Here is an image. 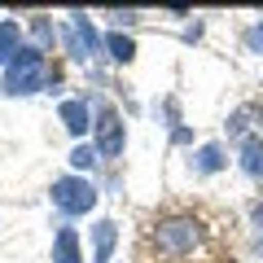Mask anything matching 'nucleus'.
Returning <instances> with one entry per match:
<instances>
[{"instance_id": "3", "label": "nucleus", "mask_w": 263, "mask_h": 263, "mask_svg": "<svg viewBox=\"0 0 263 263\" xmlns=\"http://www.w3.org/2000/svg\"><path fill=\"white\" fill-rule=\"evenodd\" d=\"M53 206L62 211V215H88V211L97 206L92 180H84V176H62V180H53Z\"/></svg>"}, {"instance_id": "10", "label": "nucleus", "mask_w": 263, "mask_h": 263, "mask_svg": "<svg viewBox=\"0 0 263 263\" xmlns=\"http://www.w3.org/2000/svg\"><path fill=\"white\" fill-rule=\"evenodd\" d=\"M241 167H246V176L263 180V136H254V141L241 145Z\"/></svg>"}, {"instance_id": "9", "label": "nucleus", "mask_w": 263, "mask_h": 263, "mask_svg": "<svg viewBox=\"0 0 263 263\" xmlns=\"http://www.w3.org/2000/svg\"><path fill=\"white\" fill-rule=\"evenodd\" d=\"M62 123L70 136H84L88 132V101H62Z\"/></svg>"}, {"instance_id": "8", "label": "nucleus", "mask_w": 263, "mask_h": 263, "mask_svg": "<svg viewBox=\"0 0 263 263\" xmlns=\"http://www.w3.org/2000/svg\"><path fill=\"white\" fill-rule=\"evenodd\" d=\"M22 31H18V22H0V66H9L13 57L22 53Z\"/></svg>"}, {"instance_id": "14", "label": "nucleus", "mask_w": 263, "mask_h": 263, "mask_svg": "<svg viewBox=\"0 0 263 263\" xmlns=\"http://www.w3.org/2000/svg\"><path fill=\"white\" fill-rule=\"evenodd\" d=\"M246 48H250V53H263V22H254V27L246 31Z\"/></svg>"}, {"instance_id": "6", "label": "nucleus", "mask_w": 263, "mask_h": 263, "mask_svg": "<svg viewBox=\"0 0 263 263\" xmlns=\"http://www.w3.org/2000/svg\"><path fill=\"white\" fill-rule=\"evenodd\" d=\"M53 263H84V259H79V233H75V228H57V237H53Z\"/></svg>"}, {"instance_id": "17", "label": "nucleus", "mask_w": 263, "mask_h": 263, "mask_svg": "<svg viewBox=\"0 0 263 263\" xmlns=\"http://www.w3.org/2000/svg\"><path fill=\"white\" fill-rule=\"evenodd\" d=\"M250 219H254V228H263V202H259V206L250 211Z\"/></svg>"}, {"instance_id": "15", "label": "nucleus", "mask_w": 263, "mask_h": 263, "mask_svg": "<svg viewBox=\"0 0 263 263\" xmlns=\"http://www.w3.org/2000/svg\"><path fill=\"white\" fill-rule=\"evenodd\" d=\"M31 31H35V40H40V44H48V40H53V27H48V18H40V13L31 18Z\"/></svg>"}, {"instance_id": "11", "label": "nucleus", "mask_w": 263, "mask_h": 263, "mask_svg": "<svg viewBox=\"0 0 263 263\" xmlns=\"http://www.w3.org/2000/svg\"><path fill=\"white\" fill-rule=\"evenodd\" d=\"M219 167H224L219 145H202V149H197V171H202V176H211V171H219Z\"/></svg>"}, {"instance_id": "7", "label": "nucleus", "mask_w": 263, "mask_h": 263, "mask_svg": "<svg viewBox=\"0 0 263 263\" xmlns=\"http://www.w3.org/2000/svg\"><path fill=\"white\" fill-rule=\"evenodd\" d=\"M70 31H75V40H79V48H84V57H92L97 48H101V35H97L92 18H84V13H70Z\"/></svg>"}, {"instance_id": "4", "label": "nucleus", "mask_w": 263, "mask_h": 263, "mask_svg": "<svg viewBox=\"0 0 263 263\" xmlns=\"http://www.w3.org/2000/svg\"><path fill=\"white\" fill-rule=\"evenodd\" d=\"M97 149L105 154V158H119L123 154V119L119 110H110V105H101V114H97Z\"/></svg>"}, {"instance_id": "2", "label": "nucleus", "mask_w": 263, "mask_h": 263, "mask_svg": "<svg viewBox=\"0 0 263 263\" xmlns=\"http://www.w3.org/2000/svg\"><path fill=\"white\" fill-rule=\"evenodd\" d=\"M197 241H202V228H197L193 215H171L154 228V246L162 254H189V250H197Z\"/></svg>"}, {"instance_id": "12", "label": "nucleus", "mask_w": 263, "mask_h": 263, "mask_svg": "<svg viewBox=\"0 0 263 263\" xmlns=\"http://www.w3.org/2000/svg\"><path fill=\"white\" fill-rule=\"evenodd\" d=\"M105 48H110V57H114V62H132V57H136V44H132L127 35H119V31H114V35L105 40Z\"/></svg>"}, {"instance_id": "13", "label": "nucleus", "mask_w": 263, "mask_h": 263, "mask_svg": "<svg viewBox=\"0 0 263 263\" xmlns=\"http://www.w3.org/2000/svg\"><path fill=\"white\" fill-rule=\"evenodd\" d=\"M70 162H75L79 171H88V167H92V162H97V145H79V149L70 154Z\"/></svg>"}, {"instance_id": "5", "label": "nucleus", "mask_w": 263, "mask_h": 263, "mask_svg": "<svg viewBox=\"0 0 263 263\" xmlns=\"http://www.w3.org/2000/svg\"><path fill=\"white\" fill-rule=\"evenodd\" d=\"M114 241H119V228H114V219H101V224L92 228V263H110Z\"/></svg>"}, {"instance_id": "1", "label": "nucleus", "mask_w": 263, "mask_h": 263, "mask_svg": "<svg viewBox=\"0 0 263 263\" xmlns=\"http://www.w3.org/2000/svg\"><path fill=\"white\" fill-rule=\"evenodd\" d=\"M5 97H27V92H40L48 88V66H44V53L40 48H22L9 66H5Z\"/></svg>"}, {"instance_id": "16", "label": "nucleus", "mask_w": 263, "mask_h": 263, "mask_svg": "<svg viewBox=\"0 0 263 263\" xmlns=\"http://www.w3.org/2000/svg\"><path fill=\"white\" fill-rule=\"evenodd\" d=\"M110 18H114V22H119V27H132V22L141 18V13H136V9H123V13H110Z\"/></svg>"}]
</instances>
